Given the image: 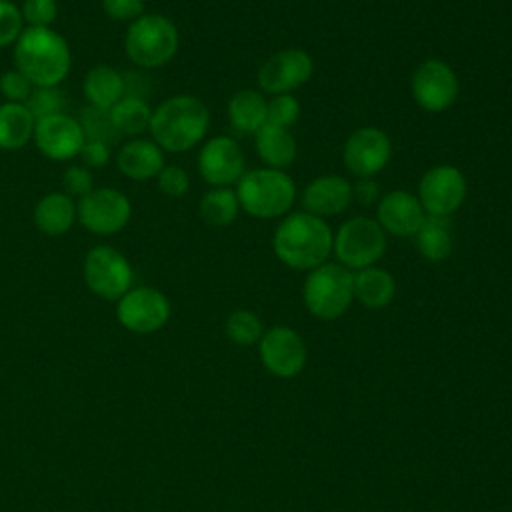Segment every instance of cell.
Here are the masks:
<instances>
[{
	"instance_id": "6da1fadb",
	"label": "cell",
	"mask_w": 512,
	"mask_h": 512,
	"mask_svg": "<svg viewBox=\"0 0 512 512\" xmlns=\"http://www.w3.org/2000/svg\"><path fill=\"white\" fill-rule=\"evenodd\" d=\"M210 128L208 106L192 94H176L152 110L150 136L164 152H188Z\"/></svg>"
},
{
	"instance_id": "7a4b0ae2",
	"label": "cell",
	"mask_w": 512,
	"mask_h": 512,
	"mask_svg": "<svg viewBox=\"0 0 512 512\" xmlns=\"http://www.w3.org/2000/svg\"><path fill=\"white\" fill-rule=\"evenodd\" d=\"M332 230L328 222L310 212L286 216L272 238V250L280 262L294 270H314L332 252Z\"/></svg>"
},
{
	"instance_id": "3957f363",
	"label": "cell",
	"mask_w": 512,
	"mask_h": 512,
	"mask_svg": "<svg viewBox=\"0 0 512 512\" xmlns=\"http://www.w3.org/2000/svg\"><path fill=\"white\" fill-rule=\"evenodd\" d=\"M14 68L34 86H60L72 66V52L62 34L52 28L26 26L14 42Z\"/></svg>"
},
{
	"instance_id": "277c9868",
	"label": "cell",
	"mask_w": 512,
	"mask_h": 512,
	"mask_svg": "<svg viewBox=\"0 0 512 512\" xmlns=\"http://www.w3.org/2000/svg\"><path fill=\"white\" fill-rule=\"evenodd\" d=\"M178 46L180 34L176 24L156 12H144L128 24L124 34V52L128 60L142 70L166 66L176 56Z\"/></svg>"
},
{
	"instance_id": "5b68a950",
	"label": "cell",
	"mask_w": 512,
	"mask_h": 512,
	"mask_svg": "<svg viewBox=\"0 0 512 512\" xmlns=\"http://www.w3.org/2000/svg\"><path fill=\"white\" fill-rule=\"evenodd\" d=\"M238 204L254 218L270 220L286 214L296 200L294 180L276 168L244 172L236 188Z\"/></svg>"
},
{
	"instance_id": "8992f818",
	"label": "cell",
	"mask_w": 512,
	"mask_h": 512,
	"mask_svg": "<svg viewBox=\"0 0 512 512\" xmlns=\"http://www.w3.org/2000/svg\"><path fill=\"white\" fill-rule=\"evenodd\" d=\"M354 274L340 262H324L310 270L304 282V304L320 320L342 316L354 298Z\"/></svg>"
},
{
	"instance_id": "52a82bcc",
	"label": "cell",
	"mask_w": 512,
	"mask_h": 512,
	"mask_svg": "<svg viewBox=\"0 0 512 512\" xmlns=\"http://www.w3.org/2000/svg\"><path fill=\"white\" fill-rule=\"evenodd\" d=\"M332 250L348 270H362L376 264L386 250V232L366 216H354L340 224Z\"/></svg>"
},
{
	"instance_id": "ba28073f",
	"label": "cell",
	"mask_w": 512,
	"mask_h": 512,
	"mask_svg": "<svg viewBox=\"0 0 512 512\" xmlns=\"http://www.w3.org/2000/svg\"><path fill=\"white\" fill-rule=\"evenodd\" d=\"M132 218L130 198L110 186H96L76 200V220L94 236H114L122 232Z\"/></svg>"
},
{
	"instance_id": "9c48e42d",
	"label": "cell",
	"mask_w": 512,
	"mask_h": 512,
	"mask_svg": "<svg viewBox=\"0 0 512 512\" xmlns=\"http://www.w3.org/2000/svg\"><path fill=\"white\" fill-rule=\"evenodd\" d=\"M82 276L92 294L116 302L132 288L134 278L128 258L108 244L94 246L86 252Z\"/></svg>"
},
{
	"instance_id": "30bf717a",
	"label": "cell",
	"mask_w": 512,
	"mask_h": 512,
	"mask_svg": "<svg viewBox=\"0 0 512 512\" xmlns=\"http://www.w3.org/2000/svg\"><path fill=\"white\" fill-rule=\"evenodd\" d=\"M466 192V178L452 164L428 168L418 184V200L424 212L440 218H448L452 212H456L462 206Z\"/></svg>"
},
{
	"instance_id": "8fae6325",
	"label": "cell",
	"mask_w": 512,
	"mask_h": 512,
	"mask_svg": "<svg viewBox=\"0 0 512 512\" xmlns=\"http://www.w3.org/2000/svg\"><path fill=\"white\" fill-rule=\"evenodd\" d=\"M120 324L136 334L160 330L170 318V302L164 292L152 286L130 288L116 304Z\"/></svg>"
},
{
	"instance_id": "7c38bea8",
	"label": "cell",
	"mask_w": 512,
	"mask_h": 512,
	"mask_svg": "<svg viewBox=\"0 0 512 512\" xmlns=\"http://www.w3.org/2000/svg\"><path fill=\"white\" fill-rule=\"evenodd\" d=\"M412 96L416 104L426 112H444L458 98V76L442 60L428 58L412 74Z\"/></svg>"
},
{
	"instance_id": "4fadbf2b",
	"label": "cell",
	"mask_w": 512,
	"mask_h": 512,
	"mask_svg": "<svg viewBox=\"0 0 512 512\" xmlns=\"http://www.w3.org/2000/svg\"><path fill=\"white\" fill-rule=\"evenodd\" d=\"M392 158V142L388 134L374 126L354 130L342 150L344 166L358 178H372L382 172Z\"/></svg>"
},
{
	"instance_id": "5bb4252c",
	"label": "cell",
	"mask_w": 512,
	"mask_h": 512,
	"mask_svg": "<svg viewBox=\"0 0 512 512\" xmlns=\"http://www.w3.org/2000/svg\"><path fill=\"white\" fill-rule=\"evenodd\" d=\"M38 152L54 162H66L80 154L86 136L80 120L60 112L36 120L32 136Z\"/></svg>"
},
{
	"instance_id": "9a60e30c",
	"label": "cell",
	"mask_w": 512,
	"mask_h": 512,
	"mask_svg": "<svg viewBox=\"0 0 512 512\" xmlns=\"http://www.w3.org/2000/svg\"><path fill=\"white\" fill-rule=\"evenodd\" d=\"M312 56L302 48H286L272 54L258 70V86L268 94H292L310 80Z\"/></svg>"
},
{
	"instance_id": "2e32d148",
	"label": "cell",
	"mask_w": 512,
	"mask_h": 512,
	"mask_svg": "<svg viewBox=\"0 0 512 512\" xmlns=\"http://www.w3.org/2000/svg\"><path fill=\"white\" fill-rule=\"evenodd\" d=\"M244 152L230 136H214L198 152V172L212 188H224L244 176Z\"/></svg>"
},
{
	"instance_id": "e0dca14e",
	"label": "cell",
	"mask_w": 512,
	"mask_h": 512,
	"mask_svg": "<svg viewBox=\"0 0 512 512\" xmlns=\"http://www.w3.org/2000/svg\"><path fill=\"white\" fill-rule=\"evenodd\" d=\"M260 360L270 374L292 378L306 364L304 340L288 326H274L260 338Z\"/></svg>"
},
{
	"instance_id": "ac0fdd59",
	"label": "cell",
	"mask_w": 512,
	"mask_h": 512,
	"mask_svg": "<svg viewBox=\"0 0 512 512\" xmlns=\"http://www.w3.org/2000/svg\"><path fill=\"white\" fill-rule=\"evenodd\" d=\"M424 208L418 196L406 190H394L380 198L378 202V224L384 232L406 238L414 236L424 224Z\"/></svg>"
},
{
	"instance_id": "d6986e66",
	"label": "cell",
	"mask_w": 512,
	"mask_h": 512,
	"mask_svg": "<svg viewBox=\"0 0 512 512\" xmlns=\"http://www.w3.org/2000/svg\"><path fill=\"white\" fill-rule=\"evenodd\" d=\"M164 166V150L152 138H130L116 152L118 172L134 182L156 178Z\"/></svg>"
},
{
	"instance_id": "ffe728a7",
	"label": "cell",
	"mask_w": 512,
	"mask_h": 512,
	"mask_svg": "<svg viewBox=\"0 0 512 512\" xmlns=\"http://www.w3.org/2000/svg\"><path fill=\"white\" fill-rule=\"evenodd\" d=\"M352 202V184L336 174L318 176L306 184L302 206L314 216H336Z\"/></svg>"
},
{
	"instance_id": "44dd1931",
	"label": "cell",
	"mask_w": 512,
	"mask_h": 512,
	"mask_svg": "<svg viewBox=\"0 0 512 512\" xmlns=\"http://www.w3.org/2000/svg\"><path fill=\"white\" fill-rule=\"evenodd\" d=\"M32 222L48 238L64 236L76 222V200L62 190L48 192L34 204Z\"/></svg>"
},
{
	"instance_id": "7402d4cb",
	"label": "cell",
	"mask_w": 512,
	"mask_h": 512,
	"mask_svg": "<svg viewBox=\"0 0 512 512\" xmlns=\"http://www.w3.org/2000/svg\"><path fill=\"white\" fill-rule=\"evenodd\" d=\"M82 88L88 106L110 110L120 98H124L126 78L110 64H96L86 72Z\"/></svg>"
},
{
	"instance_id": "603a6c76",
	"label": "cell",
	"mask_w": 512,
	"mask_h": 512,
	"mask_svg": "<svg viewBox=\"0 0 512 512\" xmlns=\"http://www.w3.org/2000/svg\"><path fill=\"white\" fill-rule=\"evenodd\" d=\"M268 102L256 90H238L228 100L230 126L240 134H256L266 124Z\"/></svg>"
},
{
	"instance_id": "cb8c5ba5",
	"label": "cell",
	"mask_w": 512,
	"mask_h": 512,
	"mask_svg": "<svg viewBox=\"0 0 512 512\" xmlns=\"http://www.w3.org/2000/svg\"><path fill=\"white\" fill-rule=\"evenodd\" d=\"M36 118L26 104L2 102L0 104V150L12 152L24 148L34 136Z\"/></svg>"
},
{
	"instance_id": "d4e9b609",
	"label": "cell",
	"mask_w": 512,
	"mask_h": 512,
	"mask_svg": "<svg viewBox=\"0 0 512 512\" xmlns=\"http://www.w3.org/2000/svg\"><path fill=\"white\" fill-rule=\"evenodd\" d=\"M254 136L256 152L270 168L282 170L296 160V140L288 128L266 122Z\"/></svg>"
},
{
	"instance_id": "484cf974",
	"label": "cell",
	"mask_w": 512,
	"mask_h": 512,
	"mask_svg": "<svg viewBox=\"0 0 512 512\" xmlns=\"http://www.w3.org/2000/svg\"><path fill=\"white\" fill-rule=\"evenodd\" d=\"M354 298L366 308H384L392 302L396 292V282L388 270L368 266L354 272Z\"/></svg>"
},
{
	"instance_id": "4316f807",
	"label": "cell",
	"mask_w": 512,
	"mask_h": 512,
	"mask_svg": "<svg viewBox=\"0 0 512 512\" xmlns=\"http://www.w3.org/2000/svg\"><path fill=\"white\" fill-rule=\"evenodd\" d=\"M110 120L120 136L140 138L150 128L152 108L142 96H124L110 108Z\"/></svg>"
},
{
	"instance_id": "83f0119b",
	"label": "cell",
	"mask_w": 512,
	"mask_h": 512,
	"mask_svg": "<svg viewBox=\"0 0 512 512\" xmlns=\"http://www.w3.org/2000/svg\"><path fill=\"white\" fill-rule=\"evenodd\" d=\"M416 248L420 256L430 262H442L452 252V234L450 224L446 218L440 216H426L420 230L414 234Z\"/></svg>"
},
{
	"instance_id": "f1b7e54d",
	"label": "cell",
	"mask_w": 512,
	"mask_h": 512,
	"mask_svg": "<svg viewBox=\"0 0 512 512\" xmlns=\"http://www.w3.org/2000/svg\"><path fill=\"white\" fill-rule=\"evenodd\" d=\"M240 210L236 190L224 186V188H212L208 190L198 204L200 218L210 226H228L236 220Z\"/></svg>"
},
{
	"instance_id": "f546056e",
	"label": "cell",
	"mask_w": 512,
	"mask_h": 512,
	"mask_svg": "<svg viewBox=\"0 0 512 512\" xmlns=\"http://www.w3.org/2000/svg\"><path fill=\"white\" fill-rule=\"evenodd\" d=\"M226 334L240 346H250L262 338V322L250 310H236L226 320Z\"/></svg>"
},
{
	"instance_id": "4dcf8cb0",
	"label": "cell",
	"mask_w": 512,
	"mask_h": 512,
	"mask_svg": "<svg viewBox=\"0 0 512 512\" xmlns=\"http://www.w3.org/2000/svg\"><path fill=\"white\" fill-rule=\"evenodd\" d=\"M26 108L36 120L60 114L66 108V94L60 90V86H34L30 98L26 100Z\"/></svg>"
},
{
	"instance_id": "1f68e13d",
	"label": "cell",
	"mask_w": 512,
	"mask_h": 512,
	"mask_svg": "<svg viewBox=\"0 0 512 512\" xmlns=\"http://www.w3.org/2000/svg\"><path fill=\"white\" fill-rule=\"evenodd\" d=\"M80 126L84 130L86 140H102L110 144L120 136L110 120V110H98V108L86 106L80 116Z\"/></svg>"
},
{
	"instance_id": "d6a6232c",
	"label": "cell",
	"mask_w": 512,
	"mask_h": 512,
	"mask_svg": "<svg viewBox=\"0 0 512 512\" xmlns=\"http://www.w3.org/2000/svg\"><path fill=\"white\" fill-rule=\"evenodd\" d=\"M20 14L24 26L30 28H52L58 18V2L56 0H22Z\"/></svg>"
},
{
	"instance_id": "836d02e7",
	"label": "cell",
	"mask_w": 512,
	"mask_h": 512,
	"mask_svg": "<svg viewBox=\"0 0 512 512\" xmlns=\"http://www.w3.org/2000/svg\"><path fill=\"white\" fill-rule=\"evenodd\" d=\"M300 116V102L292 94H278L268 102L266 122L282 128H290L296 124Z\"/></svg>"
},
{
	"instance_id": "e575fe53",
	"label": "cell",
	"mask_w": 512,
	"mask_h": 512,
	"mask_svg": "<svg viewBox=\"0 0 512 512\" xmlns=\"http://www.w3.org/2000/svg\"><path fill=\"white\" fill-rule=\"evenodd\" d=\"M24 28L20 6L12 0H0V48L14 46Z\"/></svg>"
},
{
	"instance_id": "d590c367",
	"label": "cell",
	"mask_w": 512,
	"mask_h": 512,
	"mask_svg": "<svg viewBox=\"0 0 512 512\" xmlns=\"http://www.w3.org/2000/svg\"><path fill=\"white\" fill-rule=\"evenodd\" d=\"M32 90H34V84L20 70L10 68L0 74V94L4 96V102L26 104Z\"/></svg>"
},
{
	"instance_id": "8d00e7d4",
	"label": "cell",
	"mask_w": 512,
	"mask_h": 512,
	"mask_svg": "<svg viewBox=\"0 0 512 512\" xmlns=\"http://www.w3.org/2000/svg\"><path fill=\"white\" fill-rule=\"evenodd\" d=\"M156 186L164 196L182 198L190 190V176L178 164H168L156 176Z\"/></svg>"
},
{
	"instance_id": "74e56055",
	"label": "cell",
	"mask_w": 512,
	"mask_h": 512,
	"mask_svg": "<svg viewBox=\"0 0 512 512\" xmlns=\"http://www.w3.org/2000/svg\"><path fill=\"white\" fill-rule=\"evenodd\" d=\"M62 192L72 196L74 200L86 196L94 190V172L82 164H72L62 172Z\"/></svg>"
},
{
	"instance_id": "f35d334b",
	"label": "cell",
	"mask_w": 512,
	"mask_h": 512,
	"mask_svg": "<svg viewBox=\"0 0 512 512\" xmlns=\"http://www.w3.org/2000/svg\"><path fill=\"white\" fill-rule=\"evenodd\" d=\"M102 10L116 22H134L144 14V0H100Z\"/></svg>"
},
{
	"instance_id": "ab89813d",
	"label": "cell",
	"mask_w": 512,
	"mask_h": 512,
	"mask_svg": "<svg viewBox=\"0 0 512 512\" xmlns=\"http://www.w3.org/2000/svg\"><path fill=\"white\" fill-rule=\"evenodd\" d=\"M78 156L82 160V166L90 170H100L110 162V144L102 140H86Z\"/></svg>"
},
{
	"instance_id": "60d3db41",
	"label": "cell",
	"mask_w": 512,
	"mask_h": 512,
	"mask_svg": "<svg viewBox=\"0 0 512 512\" xmlns=\"http://www.w3.org/2000/svg\"><path fill=\"white\" fill-rule=\"evenodd\" d=\"M352 198L364 206L376 204L380 202V186L370 178H360L356 184H352Z\"/></svg>"
}]
</instances>
